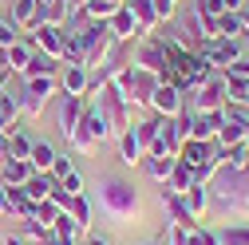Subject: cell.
Masks as SVG:
<instances>
[{"mask_svg": "<svg viewBox=\"0 0 249 245\" xmlns=\"http://www.w3.org/2000/svg\"><path fill=\"white\" fill-rule=\"evenodd\" d=\"M55 186H59V190H68V194L75 198V194H83V174H79V170H71L68 178H59Z\"/></svg>", "mask_w": 249, "mask_h": 245, "instance_id": "obj_41", "label": "cell"}, {"mask_svg": "<svg viewBox=\"0 0 249 245\" xmlns=\"http://www.w3.org/2000/svg\"><path fill=\"white\" fill-rule=\"evenodd\" d=\"M217 155V142H202V139H186L182 146H178V162H186L190 170H198L202 162H210Z\"/></svg>", "mask_w": 249, "mask_h": 245, "instance_id": "obj_15", "label": "cell"}, {"mask_svg": "<svg viewBox=\"0 0 249 245\" xmlns=\"http://www.w3.org/2000/svg\"><path fill=\"white\" fill-rule=\"evenodd\" d=\"M162 122H166V119H162V115H154V111H150L146 119L131 122V131H135V139L142 142V150H146V146H150L154 139H159V131H162Z\"/></svg>", "mask_w": 249, "mask_h": 245, "instance_id": "obj_24", "label": "cell"}, {"mask_svg": "<svg viewBox=\"0 0 249 245\" xmlns=\"http://www.w3.org/2000/svg\"><path fill=\"white\" fill-rule=\"evenodd\" d=\"M245 142H249V107H245Z\"/></svg>", "mask_w": 249, "mask_h": 245, "instance_id": "obj_52", "label": "cell"}, {"mask_svg": "<svg viewBox=\"0 0 249 245\" xmlns=\"http://www.w3.org/2000/svg\"><path fill=\"white\" fill-rule=\"evenodd\" d=\"M32 174H36V170H32V162H28V158H8V162H0V182H4V186H24Z\"/></svg>", "mask_w": 249, "mask_h": 245, "instance_id": "obj_19", "label": "cell"}, {"mask_svg": "<svg viewBox=\"0 0 249 245\" xmlns=\"http://www.w3.org/2000/svg\"><path fill=\"white\" fill-rule=\"evenodd\" d=\"M68 32H71L75 44H79V55H83V68H87V71H95V68L103 64V55L111 52V44H115L107 20H83V24L68 28Z\"/></svg>", "mask_w": 249, "mask_h": 245, "instance_id": "obj_3", "label": "cell"}, {"mask_svg": "<svg viewBox=\"0 0 249 245\" xmlns=\"http://www.w3.org/2000/svg\"><path fill=\"white\" fill-rule=\"evenodd\" d=\"M52 186H55V178H52V174H40V170H36V174L28 178V182H24L20 190H24L28 198H32V202H44V198L52 194Z\"/></svg>", "mask_w": 249, "mask_h": 245, "instance_id": "obj_29", "label": "cell"}, {"mask_svg": "<svg viewBox=\"0 0 249 245\" xmlns=\"http://www.w3.org/2000/svg\"><path fill=\"white\" fill-rule=\"evenodd\" d=\"M52 237H55L59 245H79V237H83V233H79V226L71 222V213H68V210L52 222Z\"/></svg>", "mask_w": 249, "mask_h": 245, "instance_id": "obj_25", "label": "cell"}, {"mask_svg": "<svg viewBox=\"0 0 249 245\" xmlns=\"http://www.w3.org/2000/svg\"><path fill=\"white\" fill-rule=\"evenodd\" d=\"M182 198H186V206H190V213H194V218H202V213L210 210V186H202V182H194V186L186 190Z\"/></svg>", "mask_w": 249, "mask_h": 245, "instance_id": "obj_32", "label": "cell"}, {"mask_svg": "<svg viewBox=\"0 0 249 245\" xmlns=\"http://www.w3.org/2000/svg\"><path fill=\"white\" fill-rule=\"evenodd\" d=\"M12 155H8V135H0V162H8Z\"/></svg>", "mask_w": 249, "mask_h": 245, "instance_id": "obj_46", "label": "cell"}, {"mask_svg": "<svg viewBox=\"0 0 249 245\" xmlns=\"http://www.w3.org/2000/svg\"><path fill=\"white\" fill-rule=\"evenodd\" d=\"M186 245H222V241H217V233H213V229L194 226V229H190V237H186Z\"/></svg>", "mask_w": 249, "mask_h": 245, "instance_id": "obj_39", "label": "cell"}, {"mask_svg": "<svg viewBox=\"0 0 249 245\" xmlns=\"http://www.w3.org/2000/svg\"><path fill=\"white\" fill-rule=\"evenodd\" d=\"M28 44H32L36 52L52 55L64 64V44H68V28H59V24H36L32 32H28Z\"/></svg>", "mask_w": 249, "mask_h": 245, "instance_id": "obj_9", "label": "cell"}, {"mask_svg": "<svg viewBox=\"0 0 249 245\" xmlns=\"http://www.w3.org/2000/svg\"><path fill=\"white\" fill-rule=\"evenodd\" d=\"M198 55L206 59L213 71H226L230 64H237V59L245 55V44L241 40H226V36H213V40H202L198 44Z\"/></svg>", "mask_w": 249, "mask_h": 245, "instance_id": "obj_7", "label": "cell"}, {"mask_svg": "<svg viewBox=\"0 0 249 245\" xmlns=\"http://www.w3.org/2000/svg\"><path fill=\"white\" fill-rule=\"evenodd\" d=\"M146 111H154V115H162V119H174V115H182L186 111V95L174 87V83H159L150 91V103H146Z\"/></svg>", "mask_w": 249, "mask_h": 245, "instance_id": "obj_10", "label": "cell"}, {"mask_svg": "<svg viewBox=\"0 0 249 245\" xmlns=\"http://www.w3.org/2000/svg\"><path fill=\"white\" fill-rule=\"evenodd\" d=\"M107 28H111V36H115L119 44H131V40H142V36H146L142 28H139V20L131 16V8H127V4H123V8L107 20Z\"/></svg>", "mask_w": 249, "mask_h": 245, "instance_id": "obj_13", "label": "cell"}, {"mask_svg": "<svg viewBox=\"0 0 249 245\" xmlns=\"http://www.w3.org/2000/svg\"><path fill=\"white\" fill-rule=\"evenodd\" d=\"M226 71H230V75H241V79H249V55H241L237 64H230Z\"/></svg>", "mask_w": 249, "mask_h": 245, "instance_id": "obj_44", "label": "cell"}, {"mask_svg": "<svg viewBox=\"0 0 249 245\" xmlns=\"http://www.w3.org/2000/svg\"><path fill=\"white\" fill-rule=\"evenodd\" d=\"M28 59H32V44L28 40H16L8 48H0V64H4L12 75H28Z\"/></svg>", "mask_w": 249, "mask_h": 245, "instance_id": "obj_16", "label": "cell"}, {"mask_svg": "<svg viewBox=\"0 0 249 245\" xmlns=\"http://www.w3.org/2000/svg\"><path fill=\"white\" fill-rule=\"evenodd\" d=\"M28 162H32V170L48 174V170H52V162H55V146H52V142H44V139H36V142H32V155H28Z\"/></svg>", "mask_w": 249, "mask_h": 245, "instance_id": "obj_28", "label": "cell"}, {"mask_svg": "<svg viewBox=\"0 0 249 245\" xmlns=\"http://www.w3.org/2000/svg\"><path fill=\"white\" fill-rule=\"evenodd\" d=\"M217 241L222 245H249V226H226L217 233Z\"/></svg>", "mask_w": 249, "mask_h": 245, "instance_id": "obj_36", "label": "cell"}, {"mask_svg": "<svg viewBox=\"0 0 249 245\" xmlns=\"http://www.w3.org/2000/svg\"><path fill=\"white\" fill-rule=\"evenodd\" d=\"M123 4L131 8V16L139 20L142 32H154V28H159V16H154V4H150V0H123Z\"/></svg>", "mask_w": 249, "mask_h": 245, "instance_id": "obj_26", "label": "cell"}, {"mask_svg": "<svg viewBox=\"0 0 249 245\" xmlns=\"http://www.w3.org/2000/svg\"><path fill=\"white\" fill-rule=\"evenodd\" d=\"M241 28H245L241 36H249V8H241Z\"/></svg>", "mask_w": 249, "mask_h": 245, "instance_id": "obj_48", "label": "cell"}, {"mask_svg": "<svg viewBox=\"0 0 249 245\" xmlns=\"http://www.w3.org/2000/svg\"><path fill=\"white\" fill-rule=\"evenodd\" d=\"M16 119H20V99L12 91H4V95H0V135H12L20 127Z\"/></svg>", "mask_w": 249, "mask_h": 245, "instance_id": "obj_23", "label": "cell"}, {"mask_svg": "<svg viewBox=\"0 0 249 245\" xmlns=\"http://www.w3.org/2000/svg\"><path fill=\"white\" fill-rule=\"evenodd\" d=\"M44 12H48V4H40V0H12V20L20 24V32H32L36 24H44Z\"/></svg>", "mask_w": 249, "mask_h": 245, "instance_id": "obj_14", "label": "cell"}, {"mask_svg": "<svg viewBox=\"0 0 249 245\" xmlns=\"http://www.w3.org/2000/svg\"><path fill=\"white\" fill-rule=\"evenodd\" d=\"M174 162H178V158H170V155H142L139 166L146 170V178H154V182H162V186H166V178H170Z\"/></svg>", "mask_w": 249, "mask_h": 245, "instance_id": "obj_22", "label": "cell"}, {"mask_svg": "<svg viewBox=\"0 0 249 245\" xmlns=\"http://www.w3.org/2000/svg\"><path fill=\"white\" fill-rule=\"evenodd\" d=\"M68 146L75 150V155H95V142H91V139H87L83 131H75V135L68 139Z\"/></svg>", "mask_w": 249, "mask_h": 245, "instance_id": "obj_42", "label": "cell"}, {"mask_svg": "<svg viewBox=\"0 0 249 245\" xmlns=\"http://www.w3.org/2000/svg\"><path fill=\"white\" fill-rule=\"evenodd\" d=\"M241 12H222L217 16V36H226V40H241Z\"/></svg>", "mask_w": 249, "mask_h": 245, "instance_id": "obj_34", "label": "cell"}, {"mask_svg": "<svg viewBox=\"0 0 249 245\" xmlns=\"http://www.w3.org/2000/svg\"><path fill=\"white\" fill-rule=\"evenodd\" d=\"M222 75H226V103H233V107H249V79L230 75V71H222Z\"/></svg>", "mask_w": 249, "mask_h": 245, "instance_id": "obj_27", "label": "cell"}, {"mask_svg": "<svg viewBox=\"0 0 249 245\" xmlns=\"http://www.w3.org/2000/svg\"><path fill=\"white\" fill-rule=\"evenodd\" d=\"M194 186V170L186 166V162H174V170H170V178H166V190H174V194H186Z\"/></svg>", "mask_w": 249, "mask_h": 245, "instance_id": "obj_33", "label": "cell"}, {"mask_svg": "<svg viewBox=\"0 0 249 245\" xmlns=\"http://www.w3.org/2000/svg\"><path fill=\"white\" fill-rule=\"evenodd\" d=\"M59 68H64L59 59H52V55H44V52L32 48V59H28V75H59ZM28 75H24V79H28Z\"/></svg>", "mask_w": 249, "mask_h": 245, "instance_id": "obj_30", "label": "cell"}, {"mask_svg": "<svg viewBox=\"0 0 249 245\" xmlns=\"http://www.w3.org/2000/svg\"><path fill=\"white\" fill-rule=\"evenodd\" d=\"M4 245H28V241H24V237H8Z\"/></svg>", "mask_w": 249, "mask_h": 245, "instance_id": "obj_51", "label": "cell"}, {"mask_svg": "<svg viewBox=\"0 0 249 245\" xmlns=\"http://www.w3.org/2000/svg\"><path fill=\"white\" fill-rule=\"evenodd\" d=\"M71 170H75V162H71V155H55V162H52V170H48V174H52V178L59 182V178H68Z\"/></svg>", "mask_w": 249, "mask_h": 245, "instance_id": "obj_40", "label": "cell"}, {"mask_svg": "<svg viewBox=\"0 0 249 245\" xmlns=\"http://www.w3.org/2000/svg\"><path fill=\"white\" fill-rule=\"evenodd\" d=\"M190 229H194V226H174V222H170V229H166V237H162V241H166V245H186Z\"/></svg>", "mask_w": 249, "mask_h": 245, "instance_id": "obj_43", "label": "cell"}, {"mask_svg": "<svg viewBox=\"0 0 249 245\" xmlns=\"http://www.w3.org/2000/svg\"><path fill=\"white\" fill-rule=\"evenodd\" d=\"M83 107H87L83 95H59V111H55V119H59V135H64V139H71V135L79 131Z\"/></svg>", "mask_w": 249, "mask_h": 245, "instance_id": "obj_12", "label": "cell"}, {"mask_svg": "<svg viewBox=\"0 0 249 245\" xmlns=\"http://www.w3.org/2000/svg\"><path fill=\"white\" fill-rule=\"evenodd\" d=\"M32 142H36L32 135L16 127V131L8 135V155H12V158H28V155H32Z\"/></svg>", "mask_w": 249, "mask_h": 245, "instance_id": "obj_35", "label": "cell"}, {"mask_svg": "<svg viewBox=\"0 0 249 245\" xmlns=\"http://www.w3.org/2000/svg\"><path fill=\"white\" fill-rule=\"evenodd\" d=\"M83 4H87V0H68V12H79Z\"/></svg>", "mask_w": 249, "mask_h": 245, "instance_id": "obj_49", "label": "cell"}, {"mask_svg": "<svg viewBox=\"0 0 249 245\" xmlns=\"http://www.w3.org/2000/svg\"><path fill=\"white\" fill-rule=\"evenodd\" d=\"M222 111H226V107H222ZM222 111H206V115H194V122H190V139L213 142L217 127H222Z\"/></svg>", "mask_w": 249, "mask_h": 245, "instance_id": "obj_20", "label": "cell"}, {"mask_svg": "<svg viewBox=\"0 0 249 245\" xmlns=\"http://www.w3.org/2000/svg\"><path fill=\"white\" fill-rule=\"evenodd\" d=\"M55 75H28L24 79V91H20V115H28V119H36L48 103H52V95H55Z\"/></svg>", "mask_w": 249, "mask_h": 245, "instance_id": "obj_6", "label": "cell"}, {"mask_svg": "<svg viewBox=\"0 0 249 245\" xmlns=\"http://www.w3.org/2000/svg\"><path fill=\"white\" fill-rule=\"evenodd\" d=\"M154 4V16H159V24H170L174 12H178V0H150Z\"/></svg>", "mask_w": 249, "mask_h": 245, "instance_id": "obj_38", "label": "cell"}, {"mask_svg": "<svg viewBox=\"0 0 249 245\" xmlns=\"http://www.w3.org/2000/svg\"><path fill=\"white\" fill-rule=\"evenodd\" d=\"M87 79H91V71L79 68V64H64L59 75H55V83H59L64 95H83V91H87Z\"/></svg>", "mask_w": 249, "mask_h": 245, "instance_id": "obj_17", "label": "cell"}, {"mask_svg": "<svg viewBox=\"0 0 249 245\" xmlns=\"http://www.w3.org/2000/svg\"><path fill=\"white\" fill-rule=\"evenodd\" d=\"M83 245H111L103 233H83Z\"/></svg>", "mask_w": 249, "mask_h": 245, "instance_id": "obj_45", "label": "cell"}, {"mask_svg": "<svg viewBox=\"0 0 249 245\" xmlns=\"http://www.w3.org/2000/svg\"><path fill=\"white\" fill-rule=\"evenodd\" d=\"M226 107V75L213 71L210 79H202L190 95H186V111L190 115H206V111H222Z\"/></svg>", "mask_w": 249, "mask_h": 245, "instance_id": "obj_4", "label": "cell"}, {"mask_svg": "<svg viewBox=\"0 0 249 245\" xmlns=\"http://www.w3.org/2000/svg\"><path fill=\"white\" fill-rule=\"evenodd\" d=\"M68 213H71V222L79 226V233L91 229V198H87V194H75L71 206H68Z\"/></svg>", "mask_w": 249, "mask_h": 245, "instance_id": "obj_31", "label": "cell"}, {"mask_svg": "<svg viewBox=\"0 0 249 245\" xmlns=\"http://www.w3.org/2000/svg\"><path fill=\"white\" fill-rule=\"evenodd\" d=\"M20 40V24L12 20V16H0V48H8V44H16Z\"/></svg>", "mask_w": 249, "mask_h": 245, "instance_id": "obj_37", "label": "cell"}, {"mask_svg": "<svg viewBox=\"0 0 249 245\" xmlns=\"http://www.w3.org/2000/svg\"><path fill=\"white\" fill-rule=\"evenodd\" d=\"M87 103H99V111L107 115V122H111V131H115V135H123V131L135 122V103H127L111 83H103V87H99V95H95V99H87Z\"/></svg>", "mask_w": 249, "mask_h": 245, "instance_id": "obj_5", "label": "cell"}, {"mask_svg": "<svg viewBox=\"0 0 249 245\" xmlns=\"http://www.w3.org/2000/svg\"><path fill=\"white\" fill-rule=\"evenodd\" d=\"M99 210L107 213L111 222H131L139 218V190L131 186L127 178H103V186H99Z\"/></svg>", "mask_w": 249, "mask_h": 245, "instance_id": "obj_2", "label": "cell"}, {"mask_svg": "<svg viewBox=\"0 0 249 245\" xmlns=\"http://www.w3.org/2000/svg\"><path fill=\"white\" fill-rule=\"evenodd\" d=\"M131 64H135V68H146V71H154V75H162V68H166V40L154 36V32H146V36L135 44V52H131Z\"/></svg>", "mask_w": 249, "mask_h": 245, "instance_id": "obj_8", "label": "cell"}, {"mask_svg": "<svg viewBox=\"0 0 249 245\" xmlns=\"http://www.w3.org/2000/svg\"><path fill=\"white\" fill-rule=\"evenodd\" d=\"M162 206H166V213H170V222H174V226H198V218L190 213L186 198L174 194V190H166V186H162Z\"/></svg>", "mask_w": 249, "mask_h": 245, "instance_id": "obj_18", "label": "cell"}, {"mask_svg": "<svg viewBox=\"0 0 249 245\" xmlns=\"http://www.w3.org/2000/svg\"><path fill=\"white\" fill-rule=\"evenodd\" d=\"M146 245H166V241H162V237H159V241H146Z\"/></svg>", "mask_w": 249, "mask_h": 245, "instance_id": "obj_53", "label": "cell"}, {"mask_svg": "<svg viewBox=\"0 0 249 245\" xmlns=\"http://www.w3.org/2000/svg\"><path fill=\"white\" fill-rule=\"evenodd\" d=\"M226 12H241V0H226Z\"/></svg>", "mask_w": 249, "mask_h": 245, "instance_id": "obj_50", "label": "cell"}, {"mask_svg": "<svg viewBox=\"0 0 249 245\" xmlns=\"http://www.w3.org/2000/svg\"><path fill=\"white\" fill-rule=\"evenodd\" d=\"M79 131L95 142V146H103L107 139H115V131H111V122H107V115L99 111V103H87L83 107V119H79Z\"/></svg>", "mask_w": 249, "mask_h": 245, "instance_id": "obj_11", "label": "cell"}, {"mask_svg": "<svg viewBox=\"0 0 249 245\" xmlns=\"http://www.w3.org/2000/svg\"><path fill=\"white\" fill-rule=\"evenodd\" d=\"M142 155H146L142 142H139V139H135V131L127 127V131L119 135V162H123V166H139V162H142Z\"/></svg>", "mask_w": 249, "mask_h": 245, "instance_id": "obj_21", "label": "cell"}, {"mask_svg": "<svg viewBox=\"0 0 249 245\" xmlns=\"http://www.w3.org/2000/svg\"><path fill=\"white\" fill-rule=\"evenodd\" d=\"M162 40H166V36H162ZM210 75H213V68L206 64L198 52H186V48H178L174 40H166V68H162V79H166V83H174L182 95H190V91H194L202 79H210Z\"/></svg>", "mask_w": 249, "mask_h": 245, "instance_id": "obj_1", "label": "cell"}, {"mask_svg": "<svg viewBox=\"0 0 249 245\" xmlns=\"http://www.w3.org/2000/svg\"><path fill=\"white\" fill-rule=\"evenodd\" d=\"M0 213H8V186L0 182Z\"/></svg>", "mask_w": 249, "mask_h": 245, "instance_id": "obj_47", "label": "cell"}]
</instances>
